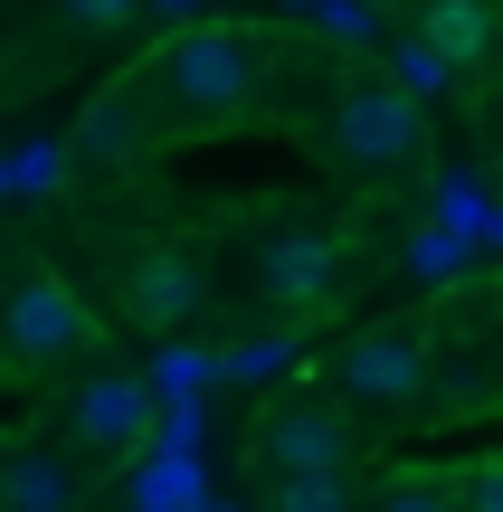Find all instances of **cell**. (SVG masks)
<instances>
[{
	"label": "cell",
	"mask_w": 503,
	"mask_h": 512,
	"mask_svg": "<svg viewBox=\"0 0 503 512\" xmlns=\"http://www.w3.org/2000/svg\"><path fill=\"white\" fill-rule=\"evenodd\" d=\"M152 86L171 105H190V114H238L257 95V38L228 29V19H200V29H181L152 57Z\"/></svg>",
	"instance_id": "1"
},
{
	"label": "cell",
	"mask_w": 503,
	"mask_h": 512,
	"mask_svg": "<svg viewBox=\"0 0 503 512\" xmlns=\"http://www.w3.org/2000/svg\"><path fill=\"white\" fill-rule=\"evenodd\" d=\"M333 143H342V162H361V171H399V162H418V152H428L418 95L399 86V76L342 86V95H333Z\"/></svg>",
	"instance_id": "2"
},
{
	"label": "cell",
	"mask_w": 503,
	"mask_h": 512,
	"mask_svg": "<svg viewBox=\"0 0 503 512\" xmlns=\"http://www.w3.org/2000/svg\"><path fill=\"white\" fill-rule=\"evenodd\" d=\"M0 342L19 351V361H76V351L95 342V313L76 304L67 285H57V275H19L10 285V304H0Z\"/></svg>",
	"instance_id": "3"
},
{
	"label": "cell",
	"mask_w": 503,
	"mask_h": 512,
	"mask_svg": "<svg viewBox=\"0 0 503 512\" xmlns=\"http://www.w3.org/2000/svg\"><path fill=\"white\" fill-rule=\"evenodd\" d=\"M333 285H342V238H333V228H285V238L257 247V294H266V304L304 313V304H323Z\"/></svg>",
	"instance_id": "4"
},
{
	"label": "cell",
	"mask_w": 503,
	"mask_h": 512,
	"mask_svg": "<svg viewBox=\"0 0 503 512\" xmlns=\"http://www.w3.org/2000/svg\"><path fill=\"white\" fill-rule=\"evenodd\" d=\"M342 389H352V399H371V408L418 399V389H428V342H418V332H399V323L352 332V342H342Z\"/></svg>",
	"instance_id": "5"
},
{
	"label": "cell",
	"mask_w": 503,
	"mask_h": 512,
	"mask_svg": "<svg viewBox=\"0 0 503 512\" xmlns=\"http://www.w3.org/2000/svg\"><path fill=\"white\" fill-rule=\"evenodd\" d=\"M257 456H266V475H285V465H352V427L323 399H276L257 418Z\"/></svg>",
	"instance_id": "6"
},
{
	"label": "cell",
	"mask_w": 503,
	"mask_h": 512,
	"mask_svg": "<svg viewBox=\"0 0 503 512\" xmlns=\"http://www.w3.org/2000/svg\"><path fill=\"white\" fill-rule=\"evenodd\" d=\"M67 427H76V446H95V456H124V446L152 427V389H143V380H124V370H105V380L76 389Z\"/></svg>",
	"instance_id": "7"
},
{
	"label": "cell",
	"mask_w": 503,
	"mask_h": 512,
	"mask_svg": "<svg viewBox=\"0 0 503 512\" xmlns=\"http://www.w3.org/2000/svg\"><path fill=\"white\" fill-rule=\"evenodd\" d=\"M200 304H209V285H200V266H190V256H171V247L133 256V275H124V313H133V323L171 332V323H190Z\"/></svg>",
	"instance_id": "8"
},
{
	"label": "cell",
	"mask_w": 503,
	"mask_h": 512,
	"mask_svg": "<svg viewBox=\"0 0 503 512\" xmlns=\"http://www.w3.org/2000/svg\"><path fill=\"white\" fill-rule=\"evenodd\" d=\"M494 29H503L494 0H428V10H418V38H437V48L456 57V76L494 57Z\"/></svg>",
	"instance_id": "9"
},
{
	"label": "cell",
	"mask_w": 503,
	"mask_h": 512,
	"mask_svg": "<svg viewBox=\"0 0 503 512\" xmlns=\"http://www.w3.org/2000/svg\"><path fill=\"white\" fill-rule=\"evenodd\" d=\"M133 152H143V105H133V95H95L86 105V124H76V162H133Z\"/></svg>",
	"instance_id": "10"
},
{
	"label": "cell",
	"mask_w": 503,
	"mask_h": 512,
	"mask_svg": "<svg viewBox=\"0 0 503 512\" xmlns=\"http://www.w3.org/2000/svg\"><path fill=\"white\" fill-rule=\"evenodd\" d=\"M0 512H76V475L57 456H0Z\"/></svg>",
	"instance_id": "11"
},
{
	"label": "cell",
	"mask_w": 503,
	"mask_h": 512,
	"mask_svg": "<svg viewBox=\"0 0 503 512\" xmlns=\"http://www.w3.org/2000/svg\"><path fill=\"white\" fill-rule=\"evenodd\" d=\"M352 465H285L276 475V512H352Z\"/></svg>",
	"instance_id": "12"
},
{
	"label": "cell",
	"mask_w": 503,
	"mask_h": 512,
	"mask_svg": "<svg viewBox=\"0 0 503 512\" xmlns=\"http://www.w3.org/2000/svg\"><path fill=\"white\" fill-rule=\"evenodd\" d=\"M390 76L418 95V105H428V95H447V86H456V57L437 48V38H418V29H409V38L390 48Z\"/></svg>",
	"instance_id": "13"
},
{
	"label": "cell",
	"mask_w": 503,
	"mask_h": 512,
	"mask_svg": "<svg viewBox=\"0 0 503 512\" xmlns=\"http://www.w3.org/2000/svg\"><path fill=\"white\" fill-rule=\"evenodd\" d=\"M380 512H466V503H456L447 475H399L390 494H380Z\"/></svg>",
	"instance_id": "14"
},
{
	"label": "cell",
	"mask_w": 503,
	"mask_h": 512,
	"mask_svg": "<svg viewBox=\"0 0 503 512\" xmlns=\"http://www.w3.org/2000/svg\"><path fill=\"white\" fill-rule=\"evenodd\" d=\"M295 361V342H285V332H266V342H238L228 351V370H238V380H266V370H285Z\"/></svg>",
	"instance_id": "15"
},
{
	"label": "cell",
	"mask_w": 503,
	"mask_h": 512,
	"mask_svg": "<svg viewBox=\"0 0 503 512\" xmlns=\"http://www.w3.org/2000/svg\"><path fill=\"white\" fill-rule=\"evenodd\" d=\"M57 10H67L76 29H133V10H143V0H57Z\"/></svg>",
	"instance_id": "16"
},
{
	"label": "cell",
	"mask_w": 503,
	"mask_h": 512,
	"mask_svg": "<svg viewBox=\"0 0 503 512\" xmlns=\"http://www.w3.org/2000/svg\"><path fill=\"white\" fill-rule=\"evenodd\" d=\"M466 512H503V465H475L466 475Z\"/></svg>",
	"instance_id": "17"
},
{
	"label": "cell",
	"mask_w": 503,
	"mask_h": 512,
	"mask_svg": "<svg viewBox=\"0 0 503 512\" xmlns=\"http://www.w3.org/2000/svg\"><path fill=\"white\" fill-rule=\"evenodd\" d=\"M323 19H333L342 38H371V10H361V0H323Z\"/></svg>",
	"instance_id": "18"
}]
</instances>
